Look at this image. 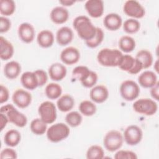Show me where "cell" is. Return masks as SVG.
<instances>
[{"label": "cell", "mask_w": 159, "mask_h": 159, "mask_svg": "<svg viewBox=\"0 0 159 159\" xmlns=\"http://www.w3.org/2000/svg\"><path fill=\"white\" fill-rule=\"evenodd\" d=\"M73 26L78 36L85 42L91 40L96 35V27L86 16H79L74 19Z\"/></svg>", "instance_id": "cell-1"}, {"label": "cell", "mask_w": 159, "mask_h": 159, "mask_svg": "<svg viewBox=\"0 0 159 159\" xmlns=\"http://www.w3.org/2000/svg\"><path fill=\"white\" fill-rule=\"evenodd\" d=\"M122 55V53L118 49L105 48L98 52L97 60L99 63L103 66H118Z\"/></svg>", "instance_id": "cell-2"}, {"label": "cell", "mask_w": 159, "mask_h": 159, "mask_svg": "<svg viewBox=\"0 0 159 159\" xmlns=\"http://www.w3.org/2000/svg\"><path fill=\"white\" fill-rule=\"evenodd\" d=\"M0 113L6 115L9 122L19 127H24L27 123V118L25 114L17 111L13 105L7 104L0 108Z\"/></svg>", "instance_id": "cell-3"}, {"label": "cell", "mask_w": 159, "mask_h": 159, "mask_svg": "<svg viewBox=\"0 0 159 159\" xmlns=\"http://www.w3.org/2000/svg\"><path fill=\"white\" fill-rule=\"evenodd\" d=\"M48 140L53 143H57L66 139L70 133L69 127L63 122L52 125L47 130Z\"/></svg>", "instance_id": "cell-4"}, {"label": "cell", "mask_w": 159, "mask_h": 159, "mask_svg": "<svg viewBox=\"0 0 159 159\" xmlns=\"http://www.w3.org/2000/svg\"><path fill=\"white\" fill-rule=\"evenodd\" d=\"M124 142V137L120 132L111 130L106 133L103 139V145L105 148L111 152H114L120 148Z\"/></svg>", "instance_id": "cell-5"}, {"label": "cell", "mask_w": 159, "mask_h": 159, "mask_svg": "<svg viewBox=\"0 0 159 159\" xmlns=\"http://www.w3.org/2000/svg\"><path fill=\"white\" fill-rule=\"evenodd\" d=\"M122 98L127 101H132L137 99L140 90L139 84L134 81L127 80L123 81L119 88Z\"/></svg>", "instance_id": "cell-6"}, {"label": "cell", "mask_w": 159, "mask_h": 159, "mask_svg": "<svg viewBox=\"0 0 159 159\" xmlns=\"http://www.w3.org/2000/svg\"><path fill=\"white\" fill-rule=\"evenodd\" d=\"M132 107L137 113L145 116H152L157 112L158 105L153 99L149 98H141L134 102Z\"/></svg>", "instance_id": "cell-7"}, {"label": "cell", "mask_w": 159, "mask_h": 159, "mask_svg": "<svg viewBox=\"0 0 159 159\" xmlns=\"http://www.w3.org/2000/svg\"><path fill=\"white\" fill-rule=\"evenodd\" d=\"M38 113L40 118L47 124L53 123L57 116L55 105L49 101H44L40 104Z\"/></svg>", "instance_id": "cell-8"}, {"label": "cell", "mask_w": 159, "mask_h": 159, "mask_svg": "<svg viewBox=\"0 0 159 159\" xmlns=\"http://www.w3.org/2000/svg\"><path fill=\"white\" fill-rule=\"evenodd\" d=\"M118 67L132 75H136L143 69L141 62L130 55H123Z\"/></svg>", "instance_id": "cell-9"}, {"label": "cell", "mask_w": 159, "mask_h": 159, "mask_svg": "<svg viewBox=\"0 0 159 159\" xmlns=\"http://www.w3.org/2000/svg\"><path fill=\"white\" fill-rule=\"evenodd\" d=\"M123 137L127 145H136L141 142L143 137V132L138 125H130L125 129Z\"/></svg>", "instance_id": "cell-10"}, {"label": "cell", "mask_w": 159, "mask_h": 159, "mask_svg": "<svg viewBox=\"0 0 159 159\" xmlns=\"http://www.w3.org/2000/svg\"><path fill=\"white\" fill-rule=\"evenodd\" d=\"M124 13L133 19L142 18L145 14V8L140 2L135 0L125 1L123 6Z\"/></svg>", "instance_id": "cell-11"}, {"label": "cell", "mask_w": 159, "mask_h": 159, "mask_svg": "<svg viewBox=\"0 0 159 159\" xmlns=\"http://www.w3.org/2000/svg\"><path fill=\"white\" fill-rule=\"evenodd\" d=\"M12 99L14 104L19 108L27 107L32 102V95L27 91L23 89H16L12 96Z\"/></svg>", "instance_id": "cell-12"}, {"label": "cell", "mask_w": 159, "mask_h": 159, "mask_svg": "<svg viewBox=\"0 0 159 159\" xmlns=\"http://www.w3.org/2000/svg\"><path fill=\"white\" fill-rule=\"evenodd\" d=\"M60 57L63 63L71 65L79 61L80 53L78 48L74 47H68L61 51Z\"/></svg>", "instance_id": "cell-13"}, {"label": "cell", "mask_w": 159, "mask_h": 159, "mask_svg": "<svg viewBox=\"0 0 159 159\" xmlns=\"http://www.w3.org/2000/svg\"><path fill=\"white\" fill-rule=\"evenodd\" d=\"M35 29L34 26L28 22H24L18 27V35L19 39L24 43H31L35 37Z\"/></svg>", "instance_id": "cell-14"}, {"label": "cell", "mask_w": 159, "mask_h": 159, "mask_svg": "<svg viewBox=\"0 0 159 159\" xmlns=\"http://www.w3.org/2000/svg\"><path fill=\"white\" fill-rule=\"evenodd\" d=\"M84 7L88 14L93 18H98L104 13V2L101 0H88L85 2Z\"/></svg>", "instance_id": "cell-15"}, {"label": "cell", "mask_w": 159, "mask_h": 159, "mask_svg": "<svg viewBox=\"0 0 159 159\" xmlns=\"http://www.w3.org/2000/svg\"><path fill=\"white\" fill-rule=\"evenodd\" d=\"M91 99L96 103H102L105 102L109 97V91L107 88L102 84L93 86L89 92Z\"/></svg>", "instance_id": "cell-16"}, {"label": "cell", "mask_w": 159, "mask_h": 159, "mask_svg": "<svg viewBox=\"0 0 159 159\" xmlns=\"http://www.w3.org/2000/svg\"><path fill=\"white\" fill-rule=\"evenodd\" d=\"M50 19L56 24H62L67 21L69 17L68 10L63 6H57L53 8L50 14Z\"/></svg>", "instance_id": "cell-17"}, {"label": "cell", "mask_w": 159, "mask_h": 159, "mask_svg": "<svg viewBox=\"0 0 159 159\" xmlns=\"http://www.w3.org/2000/svg\"><path fill=\"white\" fill-rule=\"evenodd\" d=\"M66 66L58 62L52 64L48 68V75L55 81L62 80L66 76Z\"/></svg>", "instance_id": "cell-18"}, {"label": "cell", "mask_w": 159, "mask_h": 159, "mask_svg": "<svg viewBox=\"0 0 159 159\" xmlns=\"http://www.w3.org/2000/svg\"><path fill=\"white\" fill-rule=\"evenodd\" d=\"M73 39V32L71 29L68 27H61L56 33V40L59 45H67L71 43Z\"/></svg>", "instance_id": "cell-19"}, {"label": "cell", "mask_w": 159, "mask_h": 159, "mask_svg": "<svg viewBox=\"0 0 159 159\" xmlns=\"http://www.w3.org/2000/svg\"><path fill=\"white\" fill-rule=\"evenodd\" d=\"M105 27L111 31L118 30L122 24V19L120 15L116 13H109L107 14L103 20Z\"/></svg>", "instance_id": "cell-20"}, {"label": "cell", "mask_w": 159, "mask_h": 159, "mask_svg": "<svg viewBox=\"0 0 159 159\" xmlns=\"http://www.w3.org/2000/svg\"><path fill=\"white\" fill-rule=\"evenodd\" d=\"M138 82L144 88H151L158 82L157 76L153 71L147 70L139 75Z\"/></svg>", "instance_id": "cell-21"}, {"label": "cell", "mask_w": 159, "mask_h": 159, "mask_svg": "<svg viewBox=\"0 0 159 159\" xmlns=\"http://www.w3.org/2000/svg\"><path fill=\"white\" fill-rule=\"evenodd\" d=\"M21 84L27 89L34 90L39 87V82L34 71H26L20 76Z\"/></svg>", "instance_id": "cell-22"}, {"label": "cell", "mask_w": 159, "mask_h": 159, "mask_svg": "<svg viewBox=\"0 0 159 159\" xmlns=\"http://www.w3.org/2000/svg\"><path fill=\"white\" fill-rule=\"evenodd\" d=\"M37 42L39 45L42 48H49L54 42V35L49 30H42L37 35Z\"/></svg>", "instance_id": "cell-23"}, {"label": "cell", "mask_w": 159, "mask_h": 159, "mask_svg": "<svg viewBox=\"0 0 159 159\" xmlns=\"http://www.w3.org/2000/svg\"><path fill=\"white\" fill-rule=\"evenodd\" d=\"M21 72V66L16 61H10L4 66V74L5 76L9 79H16Z\"/></svg>", "instance_id": "cell-24"}, {"label": "cell", "mask_w": 159, "mask_h": 159, "mask_svg": "<svg viewBox=\"0 0 159 159\" xmlns=\"http://www.w3.org/2000/svg\"><path fill=\"white\" fill-rule=\"evenodd\" d=\"M0 58L2 60H7L12 58L14 50L12 44L2 36L0 37Z\"/></svg>", "instance_id": "cell-25"}, {"label": "cell", "mask_w": 159, "mask_h": 159, "mask_svg": "<svg viewBox=\"0 0 159 159\" xmlns=\"http://www.w3.org/2000/svg\"><path fill=\"white\" fill-rule=\"evenodd\" d=\"M74 105L75 100L73 98L68 94L61 96L57 101L58 109L63 112L71 111L73 108Z\"/></svg>", "instance_id": "cell-26"}, {"label": "cell", "mask_w": 159, "mask_h": 159, "mask_svg": "<svg viewBox=\"0 0 159 159\" xmlns=\"http://www.w3.org/2000/svg\"><path fill=\"white\" fill-rule=\"evenodd\" d=\"M21 140L20 133L15 129H11L7 131L4 136V143L11 147L17 146Z\"/></svg>", "instance_id": "cell-27"}, {"label": "cell", "mask_w": 159, "mask_h": 159, "mask_svg": "<svg viewBox=\"0 0 159 159\" xmlns=\"http://www.w3.org/2000/svg\"><path fill=\"white\" fill-rule=\"evenodd\" d=\"M136 46L135 40L129 35H124L119 40V48L125 53L132 52Z\"/></svg>", "instance_id": "cell-28"}, {"label": "cell", "mask_w": 159, "mask_h": 159, "mask_svg": "<svg viewBox=\"0 0 159 159\" xmlns=\"http://www.w3.org/2000/svg\"><path fill=\"white\" fill-rule=\"evenodd\" d=\"M137 60H139L143 66V69H147L150 67L153 63V55L152 53L147 50H139L135 57Z\"/></svg>", "instance_id": "cell-29"}, {"label": "cell", "mask_w": 159, "mask_h": 159, "mask_svg": "<svg viewBox=\"0 0 159 159\" xmlns=\"http://www.w3.org/2000/svg\"><path fill=\"white\" fill-rule=\"evenodd\" d=\"M45 93L48 99H58L61 95L62 88L58 83H50L46 86Z\"/></svg>", "instance_id": "cell-30"}, {"label": "cell", "mask_w": 159, "mask_h": 159, "mask_svg": "<svg viewBox=\"0 0 159 159\" xmlns=\"http://www.w3.org/2000/svg\"><path fill=\"white\" fill-rule=\"evenodd\" d=\"M31 132L37 135H42L47 130V124L43 122L40 118L33 119L30 124Z\"/></svg>", "instance_id": "cell-31"}, {"label": "cell", "mask_w": 159, "mask_h": 159, "mask_svg": "<svg viewBox=\"0 0 159 159\" xmlns=\"http://www.w3.org/2000/svg\"><path fill=\"white\" fill-rule=\"evenodd\" d=\"M79 111L84 116L89 117L93 116L96 112V106L91 101L84 100L79 105Z\"/></svg>", "instance_id": "cell-32"}, {"label": "cell", "mask_w": 159, "mask_h": 159, "mask_svg": "<svg viewBox=\"0 0 159 159\" xmlns=\"http://www.w3.org/2000/svg\"><path fill=\"white\" fill-rule=\"evenodd\" d=\"M16 10V4L12 0L0 1V13L6 16H9L14 14Z\"/></svg>", "instance_id": "cell-33"}, {"label": "cell", "mask_w": 159, "mask_h": 159, "mask_svg": "<svg viewBox=\"0 0 159 159\" xmlns=\"http://www.w3.org/2000/svg\"><path fill=\"white\" fill-rule=\"evenodd\" d=\"M90 71L91 70L87 66L80 65L73 70L72 76L74 79L77 80L81 83L88 78Z\"/></svg>", "instance_id": "cell-34"}, {"label": "cell", "mask_w": 159, "mask_h": 159, "mask_svg": "<svg viewBox=\"0 0 159 159\" xmlns=\"http://www.w3.org/2000/svg\"><path fill=\"white\" fill-rule=\"evenodd\" d=\"M140 28V23L135 19L130 18L124 21L123 24V30L129 34H132L137 32Z\"/></svg>", "instance_id": "cell-35"}, {"label": "cell", "mask_w": 159, "mask_h": 159, "mask_svg": "<svg viewBox=\"0 0 159 159\" xmlns=\"http://www.w3.org/2000/svg\"><path fill=\"white\" fill-rule=\"evenodd\" d=\"M82 120V116L78 111L70 112L65 116L66 122L71 127H76L79 126L81 124Z\"/></svg>", "instance_id": "cell-36"}, {"label": "cell", "mask_w": 159, "mask_h": 159, "mask_svg": "<svg viewBox=\"0 0 159 159\" xmlns=\"http://www.w3.org/2000/svg\"><path fill=\"white\" fill-rule=\"evenodd\" d=\"M86 155L88 159H101L104 158V152L101 146L93 145L88 148Z\"/></svg>", "instance_id": "cell-37"}, {"label": "cell", "mask_w": 159, "mask_h": 159, "mask_svg": "<svg viewBox=\"0 0 159 159\" xmlns=\"http://www.w3.org/2000/svg\"><path fill=\"white\" fill-rule=\"evenodd\" d=\"M104 34L102 29L99 27H96V33L95 36L90 40L85 42L86 45L91 48H96L98 47L102 42L104 39Z\"/></svg>", "instance_id": "cell-38"}, {"label": "cell", "mask_w": 159, "mask_h": 159, "mask_svg": "<svg viewBox=\"0 0 159 159\" xmlns=\"http://www.w3.org/2000/svg\"><path fill=\"white\" fill-rule=\"evenodd\" d=\"M116 159H137L136 153L130 150H118L114 156Z\"/></svg>", "instance_id": "cell-39"}, {"label": "cell", "mask_w": 159, "mask_h": 159, "mask_svg": "<svg viewBox=\"0 0 159 159\" xmlns=\"http://www.w3.org/2000/svg\"><path fill=\"white\" fill-rule=\"evenodd\" d=\"M98 76L97 73L91 70L90 73L88 76V78L81 83L85 88H93L96 84L98 81Z\"/></svg>", "instance_id": "cell-40"}, {"label": "cell", "mask_w": 159, "mask_h": 159, "mask_svg": "<svg viewBox=\"0 0 159 159\" xmlns=\"http://www.w3.org/2000/svg\"><path fill=\"white\" fill-rule=\"evenodd\" d=\"M34 73H35L38 80L39 86H43L44 84H45L48 80L47 73L44 70L41 69L34 71Z\"/></svg>", "instance_id": "cell-41"}, {"label": "cell", "mask_w": 159, "mask_h": 159, "mask_svg": "<svg viewBox=\"0 0 159 159\" xmlns=\"http://www.w3.org/2000/svg\"><path fill=\"white\" fill-rule=\"evenodd\" d=\"M17 152L12 148H6L3 149L0 153V158H17Z\"/></svg>", "instance_id": "cell-42"}, {"label": "cell", "mask_w": 159, "mask_h": 159, "mask_svg": "<svg viewBox=\"0 0 159 159\" xmlns=\"http://www.w3.org/2000/svg\"><path fill=\"white\" fill-rule=\"evenodd\" d=\"M11 27V20L5 16H1L0 17V32H7Z\"/></svg>", "instance_id": "cell-43"}, {"label": "cell", "mask_w": 159, "mask_h": 159, "mask_svg": "<svg viewBox=\"0 0 159 159\" xmlns=\"http://www.w3.org/2000/svg\"><path fill=\"white\" fill-rule=\"evenodd\" d=\"M9 97V92L7 87L3 84L0 86V103L3 104L7 101Z\"/></svg>", "instance_id": "cell-44"}, {"label": "cell", "mask_w": 159, "mask_h": 159, "mask_svg": "<svg viewBox=\"0 0 159 159\" xmlns=\"http://www.w3.org/2000/svg\"><path fill=\"white\" fill-rule=\"evenodd\" d=\"M150 95L152 96V98L156 100V101H158L159 99V83L158 81L150 89Z\"/></svg>", "instance_id": "cell-45"}, {"label": "cell", "mask_w": 159, "mask_h": 159, "mask_svg": "<svg viewBox=\"0 0 159 159\" xmlns=\"http://www.w3.org/2000/svg\"><path fill=\"white\" fill-rule=\"evenodd\" d=\"M9 120L6 114L0 113V124H1V130H2L6 126Z\"/></svg>", "instance_id": "cell-46"}, {"label": "cell", "mask_w": 159, "mask_h": 159, "mask_svg": "<svg viewBox=\"0 0 159 159\" xmlns=\"http://www.w3.org/2000/svg\"><path fill=\"white\" fill-rule=\"evenodd\" d=\"M75 1L74 0H60L59 1V3H60L63 6H71L74 3H75Z\"/></svg>", "instance_id": "cell-47"}, {"label": "cell", "mask_w": 159, "mask_h": 159, "mask_svg": "<svg viewBox=\"0 0 159 159\" xmlns=\"http://www.w3.org/2000/svg\"><path fill=\"white\" fill-rule=\"evenodd\" d=\"M158 60H157V61H155V64H154V68H155V71H157V73H158Z\"/></svg>", "instance_id": "cell-48"}]
</instances>
